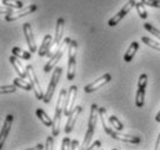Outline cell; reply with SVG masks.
I'll return each instance as SVG.
<instances>
[{"label":"cell","mask_w":160,"mask_h":150,"mask_svg":"<svg viewBox=\"0 0 160 150\" xmlns=\"http://www.w3.org/2000/svg\"><path fill=\"white\" fill-rule=\"evenodd\" d=\"M99 117H100V119H102V128H104L105 133L106 134H108L112 139L121 141V142L131 143V144H138V143H141V139H139L138 136H132V135H128V134H123V133L119 132V131H115L114 128L108 127L105 122V117H106L105 107H99Z\"/></svg>","instance_id":"obj_1"},{"label":"cell","mask_w":160,"mask_h":150,"mask_svg":"<svg viewBox=\"0 0 160 150\" xmlns=\"http://www.w3.org/2000/svg\"><path fill=\"white\" fill-rule=\"evenodd\" d=\"M99 107L97 104H92L91 105V111H90V117H89V121H88V129L87 133H85V136H84L83 140V149H87L88 146L90 144L91 140L95 135L96 132V127H97V122H98L99 119Z\"/></svg>","instance_id":"obj_2"},{"label":"cell","mask_w":160,"mask_h":150,"mask_svg":"<svg viewBox=\"0 0 160 150\" xmlns=\"http://www.w3.org/2000/svg\"><path fill=\"white\" fill-rule=\"evenodd\" d=\"M67 96V90L62 89L59 94L58 101H57V106H55L54 117H53V125H52V135L58 136L60 134V121H61L62 113L65 110V101Z\"/></svg>","instance_id":"obj_3"},{"label":"cell","mask_w":160,"mask_h":150,"mask_svg":"<svg viewBox=\"0 0 160 150\" xmlns=\"http://www.w3.org/2000/svg\"><path fill=\"white\" fill-rule=\"evenodd\" d=\"M70 42H72V39H70L69 37H66L65 39H63V42L59 45V48L57 49V51L52 54V57H50L48 62L44 66V72H45V73H50V72L57 66V64L60 61V59L62 58L63 53L67 51V49L69 48Z\"/></svg>","instance_id":"obj_4"},{"label":"cell","mask_w":160,"mask_h":150,"mask_svg":"<svg viewBox=\"0 0 160 150\" xmlns=\"http://www.w3.org/2000/svg\"><path fill=\"white\" fill-rule=\"evenodd\" d=\"M77 44L76 40L70 42L69 48H68V70H67V80L73 81L76 74V54H77Z\"/></svg>","instance_id":"obj_5"},{"label":"cell","mask_w":160,"mask_h":150,"mask_svg":"<svg viewBox=\"0 0 160 150\" xmlns=\"http://www.w3.org/2000/svg\"><path fill=\"white\" fill-rule=\"evenodd\" d=\"M61 74H62L61 67H55L54 72H53V74H52L51 80H50V83H48V90H46L45 96H44L43 102L45 103V104H48V103L52 101V98H53V95H54L57 85H58L59 81H60Z\"/></svg>","instance_id":"obj_6"},{"label":"cell","mask_w":160,"mask_h":150,"mask_svg":"<svg viewBox=\"0 0 160 150\" xmlns=\"http://www.w3.org/2000/svg\"><path fill=\"white\" fill-rule=\"evenodd\" d=\"M27 72H28V77H29V81L31 85H32V90L35 92V96L38 101H43L44 99V91L42 90V85H40V82L37 77V74L33 70L32 65H27Z\"/></svg>","instance_id":"obj_7"},{"label":"cell","mask_w":160,"mask_h":150,"mask_svg":"<svg viewBox=\"0 0 160 150\" xmlns=\"http://www.w3.org/2000/svg\"><path fill=\"white\" fill-rule=\"evenodd\" d=\"M136 6V0H128L127 3H126V5H124L123 7L121 8L120 11L118 12L117 14L114 15L113 18H111L108 20V22H107V24H108L109 27H115L118 26L119 23L123 20V18L126 16V15L129 13V12L132 9V7H135Z\"/></svg>","instance_id":"obj_8"},{"label":"cell","mask_w":160,"mask_h":150,"mask_svg":"<svg viewBox=\"0 0 160 150\" xmlns=\"http://www.w3.org/2000/svg\"><path fill=\"white\" fill-rule=\"evenodd\" d=\"M148 75L146 74H141L138 79V84H137V91H136V98L135 103L137 107H143L144 106V99H145V89L148 85Z\"/></svg>","instance_id":"obj_9"},{"label":"cell","mask_w":160,"mask_h":150,"mask_svg":"<svg viewBox=\"0 0 160 150\" xmlns=\"http://www.w3.org/2000/svg\"><path fill=\"white\" fill-rule=\"evenodd\" d=\"M77 90H78L77 85H70L68 91H67V96H66V101H65V110H63V113H65L66 117L75 107V103H76V98H77Z\"/></svg>","instance_id":"obj_10"},{"label":"cell","mask_w":160,"mask_h":150,"mask_svg":"<svg viewBox=\"0 0 160 150\" xmlns=\"http://www.w3.org/2000/svg\"><path fill=\"white\" fill-rule=\"evenodd\" d=\"M111 81H112L111 74L106 73V74H104V75H102L100 77H98V79H96L93 82L87 84V85L84 87V91L87 92V94H91V92L96 91V90L100 89L102 87H104L105 84H107L108 82H111Z\"/></svg>","instance_id":"obj_11"},{"label":"cell","mask_w":160,"mask_h":150,"mask_svg":"<svg viewBox=\"0 0 160 150\" xmlns=\"http://www.w3.org/2000/svg\"><path fill=\"white\" fill-rule=\"evenodd\" d=\"M36 11H37L36 5H29L28 7L20 8L18 11L13 12V13L9 15H6V16H5V20L8 21V22H13V21H16V20H18V18H24V16L31 14V13H33V12H36Z\"/></svg>","instance_id":"obj_12"},{"label":"cell","mask_w":160,"mask_h":150,"mask_svg":"<svg viewBox=\"0 0 160 150\" xmlns=\"http://www.w3.org/2000/svg\"><path fill=\"white\" fill-rule=\"evenodd\" d=\"M81 112H82V106L77 105V106H75L74 110L67 116V122H66V126H65L66 134H69V133L73 131V128H74V126H75V124H76L77 118L80 117Z\"/></svg>","instance_id":"obj_13"},{"label":"cell","mask_w":160,"mask_h":150,"mask_svg":"<svg viewBox=\"0 0 160 150\" xmlns=\"http://www.w3.org/2000/svg\"><path fill=\"white\" fill-rule=\"evenodd\" d=\"M13 121H14V117L12 114H8L7 117L5 118L4 125H2V128H1V134H0V148L2 149L4 148V144L7 140V136L11 132V127L13 125Z\"/></svg>","instance_id":"obj_14"},{"label":"cell","mask_w":160,"mask_h":150,"mask_svg":"<svg viewBox=\"0 0 160 150\" xmlns=\"http://www.w3.org/2000/svg\"><path fill=\"white\" fill-rule=\"evenodd\" d=\"M53 40L54 38L51 35H45L43 38V42L40 44V48L38 50V55L39 57H51V49L53 46Z\"/></svg>","instance_id":"obj_15"},{"label":"cell","mask_w":160,"mask_h":150,"mask_svg":"<svg viewBox=\"0 0 160 150\" xmlns=\"http://www.w3.org/2000/svg\"><path fill=\"white\" fill-rule=\"evenodd\" d=\"M23 33H24V36H26L28 46H29V51L31 52V53H35L37 50V45H36V39H35V36H33V33H32V29H31L30 23L27 22L23 24Z\"/></svg>","instance_id":"obj_16"},{"label":"cell","mask_w":160,"mask_h":150,"mask_svg":"<svg viewBox=\"0 0 160 150\" xmlns=\"http://www.w3.org/2000/svg\"><path fill=\"white\" fill-rule=\"evenodd\" d=\"M65 31V18H59L57 20V27H55V35L54 40H53V48H59V45L61 44L62 35Z\"/></svg>","instance_id":"obj_17"},{"label":"cell","mask_w":160,"mask_h":150,"mask_svg":"<svg viewBox=\"0 0 160 150\" xmlns=\"http://www.w3.org/2000/svg\"><path fill=\"white\" fill-rule=\"evenodd\" d=\"M9 62H11L13 67H14L15 72L18 74V76L20 77H23V79H26L28 76V72H27V67L23 66V64L20 61V58H18L16 55H11L9 57Z\"/></svg>","instance_id":"obj_18"},{"label":"cell","mask_w":160,"mask_h":150,"mask_svg":"<svg viewBox=\"0 0 160 150\" xmlns=\"http://www.w3.org/2000/svg\"><path fill=\"white\" fill-rule=\"evenodd\" d=\"M139 49V44L138 42H132L130 45H129V48H128V50L126 51V53H124L123 55V60L126 62H130L132 59H134L135 54H136V52H137V50Z\"/></svg>","instance_id":"obj_19"},{"label":"cell","mask_w":160,"mask_h":150,"mask_svg":"<svg viewBox=\"0 0 160 150\" xmlns=\"http://www.w3.org/2000/svg\"><path fill=\"white\" fill-rule=\"evenodd\" d=\"M36 114H37V117H38V119H39L46 127H52V125H53V119H51V118L48 117V114L46 113L43 109H37Z\"/></svg>","instance_id":"obj_20"},{"label":"cell","mask_w":160,"mask_h":150,"mask_svg":"<svg viewBox=\"0 0 160 150\" xmlns=\"http://www.w3.org/2000/svg\"><path fill=\"white\" fill-rule=\"evenodd\" d=\"M13 83L18 87V88H21L23 90H26V91H30V90H32V85L30 83V81H26L23 77H15L14 81H13Z\"/></svg>","instance_id":"obj_21"},{"label":"cell","mask_w":160,"mask_h":150,"mask_svg":"<svg viewBox=\"0 0 160 150\" xmlns=\"http://www.w3.org/2000/svg\"><path fill=\"white\" fill-rule=\"evenodd\" d=\"M12 53L14 55H16L18 58L22 59V60H29L31 58V52L22 50L21 48H18V46H14V48L12 49Z\"/></svg>","instance_id":"obj_22"},{"label":"cell","mask_w":160,"mask_h":150,"mask_svg":"<svg viewBox=\"0 0 160 150\" xmlns=\"http://www.w3.org/2000/svg\"><path fill=\"white\" fill-rule=\"evenodd\" d=\"M108 122L109 125H111V127L114 128L115 131H119V132H122L123 131V124L121 122L120 120H119V118L115 117V116H111V117L108 118Z\"/></svg>","instance_id":"obj_23"},{"label":"cell","mask_w":160,"mask_h":150,"mask_svg":"<svg viewBox=\"0 0 160 150\" xmlns=\"http://www.w3.org/2000/svg\"><path fill=\"white\" fill-rule=\"evenodd\" d=\"M142 42L144 43L145 45H148L149 48L151 49H154L157 51L160 52V42H157V40L152 39V38H150V37H142Z\"/></svg>","instance_id":"obj_24"},{"label":"cell","mask_w":160,"mask_h":150,"mask_svg":"<svg viewBox=\"0 0 160 150\" xmlns=\"http://www.w3.org/2000/svg\"><path fill=\"white\" fill-rule=\"evenodd\" d=\"M1 4L4 5V6L16 8V9L23 8V3H22L21 0H1Z\"/></svg>","instance_id":"obj_25"},{"label":"cell","mask_w":160,"mask_h":150,"mask_svg":"<svg viewBox=\"0 0 160 150\" xmlns=\"http://www.w3.org/2000/svg\"><path fill=\"white\" fill-rule=\"evenodd\" d=\"M144 6H145V5L143 4L142 1L136 3V6H135L136 11H137V13H138V15H139V18H142V20H145V18H148V12H146Z\"/></svg>","instance_id":"obj_26"},{"label":"cell","mask_w":160,"mask_h":150,"mask_svg":"<svg viewBox=\"0 0 160 150\" xmlns=\"http://www.w3.org/2000/svg\"><path fill=\"white\" fill-rule=\"evenodd\" d=\"M144 28L149 31L151 35H153L154 37H157L158 39H160V30L158 28H156L154 26H152L151 23H144Z\"/></svg>","instance_id":"obj_27"},{"label":"cell","mask_w":160,"mask_h":150,"mask_svg":"<svg viewBox=\"0 0 160 150\" xmlns=\"http://www.w3.org/2000/svg\"><path fill=\"white\" fill-rule=\"evenodd\" d=\"M16 85L14 83L13 84H9V85H1V88H0V94L1 95H4V94H14L16 91Z\"/></svg>","instance_id":"obj_28"},{"label":"cell","mask_w":160,"mask_h":150,"mask_svg":"<svg viewBox=\"0 0 160 150\" xmlns=\"http://www.w3.org/2000/svg\"><path fill=\"white\" fill-rule=\"evenodd\" d=\"M145 6H150V7L154 8H160V0H141Z\"/></svg>","instance_id":"obj_29"},{"label":"cell","mask_w":160,"mask_h":150,"mask_svg":"<svg viewBox=\"0 0 160 150\" xmlns=\"http://www.w3.org/2000/svg\"><path fill=\"white\" fill-rule=\"evenodd\" d=\"M70 144H72V140H70L68 136L63 137V139H62V142H61V150L70 149Z\"/></svg>","instance_id":"obj_30"},{"label":"cell","mask_w":160,"mask_h":150,"mask_svg":"<svg viewBox=\"0 0 160 150\" xmlns=\"http://www.w3.org/2000/svg\"><path fill=\"white\" fill-rule=\"evenodd\" d=\"M53 144H54V136H48V139H46V147L45 148L48 150H52L53 149Z\"/></svg>","instance_id":"obj_31"},{"label":"cell","mask_w":160,"mask_h":150,"mask_svg":"<svg viewBox=\"0 0 160 150\" xmlns=\"http://www.w3.org/2000/svg\"><path fill=\"white\" fill-rule=\"evenodd\" d=\"M13 8L12 7H7V6H5V7L1 8V11H0V14L1 15H4V16H6V15H9L13 13Z\"/></svg>","instance_id":"obj_32"},{"label":"cell","mask_w":160,"mask_h":150,"mask_svg":"<svg viewBox=\"0 0 160 150\" xmlns=\"http://www.w3.org/2000/svg\"><path fill=\"white\" fill-rule=\"evenodd\" d=\"M100 146H102V142L99 141V140H97V141H95V142L92 143V146H90V147H88V149L89 150H92V149H98V148H100Z\"/></svg>","instance_id":"obj_33"},{"label":"cell","mask_w":160,"mask_h":150,"mask_svg":"<svg viewBox=\"0 0 160 150\" xmlns=\"http://www.w3.org/2000/svg\"><path fill=\"white\" fill-rule=\"evenodd\" d=\"M78 146H80V142H78L77 140H73V141H72V144H70V149L75 150L78 148Z\"/></svg>","instance_id":"obj_34"},{"label":"cell","mask_w":160,"mask_h":150,"mask_svg":"<svg viewBox=\"0 0 160 150\" xmlns=\"http://www.w3.org/2000/svg\"><path fill=\"white\" fill-rule=\"evenodd\" d=\"M44 148H45V147L43 146V144H42V143H39V144H37L36 147H33V148H31V149H29V150H42V149H44Z\"/></svg>","instance_id":"obj_35"},{"label":"cell","mask_w":160,"mask_h":150,"mask_svg":"<svg viewBox=\"0 0 160 150\" xmlns=\"http://www.w3.org/2000/svg\"><path fill=\"white\" fill-rule=\"evenodd\" d=\"M156 150H158V149H160V134L158 135V139H157V142H156Z\"/></svg>","instance_id":"obj_36"},{"label":"cell","mask_w":160,"mask_h":150,"mask_svg":"<svg viewBox=\"0 0 160 150\" xmlns=\"http://www.w3.org/2000/svg\"><path fill=\"white\" fill-rule=\"evenodd\" d=\"M156 121H158V122H160V111L157 113V116H156Z\"/></svg>","instance_id":"obj_37"}]
</instances>
